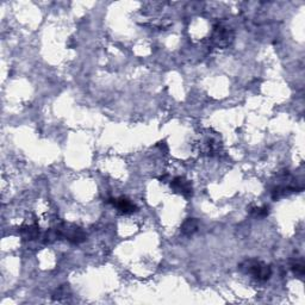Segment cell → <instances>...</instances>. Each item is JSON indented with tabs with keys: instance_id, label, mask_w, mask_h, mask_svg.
<instances>
[{
	"instance_id": "cell-1",
	"label": "cell",
	"mask_w": 305,
	"mask_h": 305,
	"mask_svg": "<svg viewBox=\"0 0 305 305\" xmlns=\"http://www.w3.org/2000/svg\"><path fill=\"white\" fill-rule=\"evenodd\" d=\"M238 268L243 273L249 274L259 282H267L272 276L271 266L265 264L264 261L258 260V259H247V260L241 262Z\"/></svg>"
},
{
	"instance_id": "cell-2",
	"label": "cell",
	"mask_w": 305,
	"mask_h": 305,
	"mask_svg": "<svg viewBox=\"0 0 305 305\" xmlns=\"http://www.w3.org/2000/svg\"><path fill=\"white\" fill-rule=\"evenodd\" d=\"M235 38L234 29L225 23H217L213 25L210 35V42L218 49H225L230 47Z\"/></svg>"
},
{
	"instance_id": "cell-3",
	"label": "cell",
	"mask_w": 305,
	"mask_h": 305,
	"mask_svg": "<svg viewBox=\"0 0 305 305\" xmlns=\"http://www.w3.org/2000/svg\"><path fill=\"white\" fill-rule=\"evenodd\" d=\"M55 229L57 235H59V238H66L71 243H83L85 242L87 238V234L84 231V229L80 228L79 225L73 224V223L62 222Z\"/></svg>"
},
{
	"instance_id": "cell-4",
	"label": "cell",
	"mask_w": 305,
	"mask_h": 305,
	"mask_svg": "<svg viewBox=\"0 0 305 305\" xmlns=\"http://www.w3.org/2000/svg\"><path fill=\"white\" fill-rule=\"evenodd\" d=\"M199 152L203 155L213 156L219 154L222 150V141L217 132L207 130L202 135V138L198 141Z\"/></svg>"
},
{
	"instance_id": "cell-5",
	"label": "cell",
	"mask_w": 305,
	"mask_h": 305,
	"mask_svg": "<svg viewBox=\"0 0 305 305\" xmlns=\"http://www.w3.org/2000/svg\"><path fill=\"white\" fill-rule=\"evenodd\" d=\"M171 187L175 192L184 196L185 198H190L193 193L191 181L184 177H175L171 180Z\"/></svg>"
},
{
	"instance_id": "cell-6",
	"label": "cell",
	"mask_w": 305,
	"mask_h": 305,
	"mask_svg": "<svg viewBox=\"0 0 305 305\" xmlns=\"http://www.w3.org/2000/svg\"><path fill=\"white\" fill-rule=\"evenodd\" d=\"M110 203L119 211L120 213H124V215H129V213L135 212L137 210L136 205L132 203L130 199L120 197L116 199H110Z\"/></svg>"
},
{
	"instance_id": "cell-7",
	"label": "cell",
	"mask_w": 305,
	"mask_h": 305,
	"mask_svg": "<svg viewBox=\"0 0 305 305\" xmlns=\"http://www.w3.org/2000/svg\"><path fill=\"white\" fill-rule=\"evenodd\" d=\"M19 234L23 238L29 241H34L40 236V225L37 223H31V224H24L20 226Z\"/></svg>"
},
{
	"instance_id": "cell-8",
	"label": "cell",
	"mask_w": 305,
	"mask_h": 305,
	"mask_svg": "<svg viewBox=\"0 0 305 305\" xmlns=\"http://www.w3.org/2000/svg\"><path fill=\"white\" fill-rule=\"evenodd\" d=\"M199 229V220L197 218H187L185 222L183 223L180 228L181 235L184 236L190 237L192 235H195Z\"/></svg>"
},
{
	"instance_id": "cell-9",
	"label": "cell",
	"mask_w": 305,
	"mask_h": 305,
	"mask_svg": "<svg viewBox=\"0 0 305 305\" xmlns=\"http://www.w3.org/2000/svg\"><path fill=\"white\" fill-rule=\"evenodd\" d=\"M69 296H71V290H69L68 285H62L60 286L59 289L55 290V292L51 296V298H53V301L62 302L67 300Z\"/></svg>"
},
{
	"instance_id": "cell-10",
	"label": "cell",
	"mask_w": 305,
	"mask_h": 305,
	"mask_svg": "<svg viewBox=\"0 0 305 305\" xmlns=\"http://www.w3.org/2000/svg\"><path fill=\"white\" fill-rule=\"evenodd\" d=\"M249 213L254 218H265L270 213V207L266 206V205H264V206H252L249 207Z\"/></svg>"
},
{
	"instance_id": "cell-11",
	"label": "cell",
	"mask_w": 305,
	"mask_h": 305,
	"mask_svg": "<svg viewBox=\"0 0 305 305\" xmlns=\"http://www.w3.org/2000/svg\"><path fill=\"white\" fill-rule=\"evenodd\" d=\"M290 266H291V270L296 274V276H298L301 278L304 276L305 266H304L303 259H295V260L291 262V265H290Z\"/></svg>"
}]
</instances>
